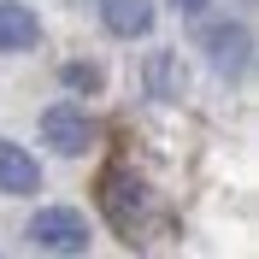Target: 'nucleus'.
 <instances>
[{"mask_svg": "<svg viewBox=\"0 0 259 259\" xmlns=\"http://www.w3.org/2000/svg\"><path fill=\"white\" fill-rule=\"evenodd\" d=\"M100 24L112 35H147L153 30V6L147 0H100Z\"/></svg>", "mask_w": 259, "mask_h": 259, "instance_id": "6", "label": "nucleus"}, {"mask_svg": "<svg viewBox=\"0 0 259 259\" xmlns=\"http://www.w3.org/2000/svg\"><path fill=\"white\" fill-rule=\"evenodd\" d=\"M142 77H147V95L153 100H177L183 95V59L177 53H153V59L142 65Z\"/></svg>", "mask_w": 259, "mask_h": 259, "instance_id": "8", "label": "nucleus"}, {"mask_svg": "<svg viewBox=\"0 0 259 259\" xmlns=\"http://www.w3.org/2000/svg\"><path fill=\"white\" fill-rule=\"evenodd\" d=\"M41 41V24H35L30 6H12V0H0V53H24Z\"/></svg>", "mask_w": 259, "mask_h": 259, "instance_id": "5", "label": "nucleus"}, {"mask_svg": "<svg viewBox=\"0 0 259 259\" xmlns=\"http://www.w3.org/2000/svg\"><path fill=\"white\" fill-rule=\"evenodd\" d=\"M171 6H177V12H200V6H206V0H171Z\"/></svg>", "mask_w": 259, "mask_h": 259, "instance_id": "10", "label": "nucleus"}, {"mask_svg": "<svg viewBox=\"0 0 259 259\" xmlns=\"http://www.w3.org/2000/svg\"><path fill=\"white\" fill-rule=\"evenodd\" d=\"M35 183H41V165H35L24 147L0 142V189H6V194H30Z\"/></svg>", "mask_w": 259, "mask_h": 259, "instance_id": "7", "label": "nucleus"}, {"mask_svg": "<svg viewBox=\"0 0 259 259\" xmlns=\"http://www.w3.org/2000/svg\"><path fill=\"white\" fill-rule=\"evenodd\" d=\"M194 35H200V48H206L212 65H224L236 77L247 71V30L242 24H206V30H194Z\"/></svg>", "mask_w": 259, "mask_h": 259, "instance_id": "4", "label": "nucleus"}, {"mask_svg": "<svg viewBox=\"0 0 259 259\" xmlns=\"http://www.w3.org/2000/svg\"><path fill=\"white\" fill-rule=\"evenodd\" d=\"M30 242L53 247V253H82V247H89V218H82L77 206H41L30 218Z\"/></svg>", "mask_w": 259, "mask_h": 259, "instance_id": "2", "label": "nucleus"}, {"mask_svg": "<svg viewBox=\"0 0 259 259\" xmlns=\"http://www.w3.org/2000/svg\"><path fill=\"white\" fill-rule=\"evenodd\" d=\"M100 200H106V218L118 224V236H136L142 224H153V194H147L142 177H130V171H106L100 183Z\"/></svg>", "mask_w": 259, "mask_h": 259, "instance_id": "1", "label": "nucleus"}, {"mask_svg": "<svg viewBox=\"0 0 259 259\" xmlns=\"http://www.w3.org/2000/svg\"><path fill=\"white\" fill-rule=\"evenodd\" d=\"M65 82L82 89V95H95V89H100V65H89V59H82V65H65Z\"/></svg>", "mask_w": 259, "mask_h": 259, "instance_id": "9", "label": "nucleus"}, {"mask_svg": "<svg viewBox=\"0 0 259 259\" xmlns=\"http://www.w3.org/2000/svg\"><path fill=\"white\" fill-rule=\"evenodd\" d=\"M41 142H48L53 153H65V159H77V153L95 147V118L77 112V106H48V112H41Z\"/></svg>", "mask_w": 259, "mask_h": 259, "instance_id": "3", "label": "nucleus"}]
</instances>
